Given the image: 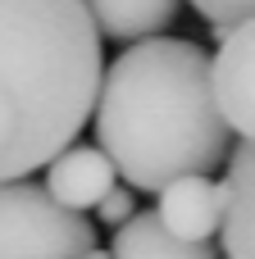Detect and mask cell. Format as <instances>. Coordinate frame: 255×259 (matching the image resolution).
I'll return each instance as SVG.
<instances>
[{"mask_svg":"<svg viewBox=\"0 0 255 259\" xmlns=\"http://www.w3.org/2000/svg\"><path fill=\"white\" fill-rule=\"evenodd\" d=\"M228 123L214 105L210 55L183 36L128 46L100 77L96 141L128 191H164L210 178L228 159Z\"/></svg>","mask_w":255,"mask_h":259,"instance_id":"cell-1","label":"cell"},{"mask_svg":"<svg viewBox=\"0 0 255 259\" xmlns=\"http://www.w3.org/2000/svg\"><path fill=\"white\" fill-rule=\"evenodd\" d=\"M105 59L82 0H0V182L78 146Z\"/></svg>","mask_w":255,"mask_h":259,"instance_id":"cell-2","label":"cell"},{"mask_svg":"<svg viewBox=\"0 0 255 259\" xmlns=\"http://www.w3.org/2000/svg\"><path fill=\"white\" fill-rule=\"evenodd\" d=\"M91 250V219L55 205L37 182H0V259H78Z\"/></svg>","mask_w":255,"mask_h":259,"instance_id":"cell-3","label":"cell"},{"mask_svg":"<svg viewBox=\"0 0 255 259\" xmlns=\"http://www.w3.org/2000/svg\"><path fill=\"white\" fill-rule=\"evenodd\" d=\"M219 36V50L210 55V82H214V105L246 146H255V18H242Z\"/></svg>","mask_w":255,"mask_h":259,"instance_id":"cell-4","label":"cell"},{"mask_svg":"<svg viewBox=\"0 0 255 259\" xmlns=\"http://www.w3.org/2000/svg\"><path fill=\"white\" fill-rule=\"evenodd\" d=\"M224 214H228V187L214 178H178L160 191L155 205L160 228L187 246H205L214 232H224Z\"/></svg>","mask_w":255,"mask_h":259,"instance_id":"cell-5","label":"cell"},{"mask_svg":"<svg viewBox=\"0 0 255 259\" xmlns=\"http://www.w3.org/2000/svg\"><path fill=\"white\" fill-rule=\"evenodd\" d=\"M114 187H119V173H114V164L105 159L100 146H82L78 141V146H68L64 155H55L46 164V191L68 214H82V219H87V209L96 214V205Z\"/></svg>","mask_w":255,"mask_h":259,"instance_id":"cell-6","label":"cell"},{"mask_svg":"<svg viewBox=\"0 0 255 259\" xmlns=\"http://www.w3.org/2000/svg\"><path fill=\"white\" fill-rule=\"evenodd\" d=\"M228 214H224V255L255 259V146H237L228 155Z\"/></svg>","mask_w":255,"mask_h":259,"instance_id":"cell-7","label":"cell"},{"mask_svg":"<svg viewBox=\"0 0 255 259\" xmlns=\"http://www.w3.org/2000/svg\"><path fill=\"white\" fill-rule=\"evenodd\" d=\"M82 5H87V14H91L100 36L132 41V46L151 41L155 32H164L178 18V9H183V0H82Z\"/></svg>","mask_w":255,"mask_h":259,"instance_id":"cell-8","label":"cell"},{"mask_svg":"<svg viewBox=\"0 0 255 259\" xmlns=\"http://www.w3.org/2000/svg\"><path fill=\"white\" fill-rule=\"evenodd\" d=\"M110 259H219V250L205 241V246H187V241H173L155 214H132L119 232H114V246Z\"/></svg>","mask_w":255,"mask_h":259,"instance_id":"cell-9","label":"cell"},{"mask_svg":"<svg viewBox=\"0 0 255 259\" xmlns=\"http://www.w3.org/2000/svg\"><path fill=\"white\" fill-rule=\"evenodd\" d=\"M192 9H196L214 32H224V27L242 23V18H255V0H192Z\"/></svg>","mask_w":255,"mask_h":259,"instance_id":"cell-10","label":"cell"},{"mask_svg":"<svg viewBox=\"0 0 255 259\" xmlns=\"http://www.w3.org/2000/svg\"><path fill=\"white\" fill-rule=\"evenodd\" d=\"M132 214H137V200H132V191H128L123 182H119V187H114V191H110V196L96 205V219H100V223H110L114 232H119V228H123Z\"/></svg>","mask_w":255,"mask_h":259,"instance_id":"cell-11","label":"cell"},{"mask_svg":"<svg viewBox=\"0 0 255 259\" xmlns=\"http://www.w3.org/2000/svg\"><path fill=\"white\" fill-rule=\"evenodd\" d=\"M78 259H110L105 250H91V255H78Z\"/></svg>","mask_w":255,"mask_h":259,"instance_id":"cell-12","label":"cell"}]
</instances>
